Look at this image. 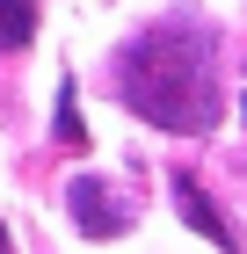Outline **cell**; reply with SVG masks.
Segmentation results:
<instances>
[{"mask_svg":"<svg viewBox=\"0 0 247 254\" xmlns=\"http://www.w3.org/2000/svg\"><path fill=\"white\" fill-rule=\"evenodd\" d=\"M87 138V124H80V102H73V80L58 87V145H80Z\"/></svg>","mask_w":247,"mask_h":254,"instance_id":"5","label":"cell"},{"mask_svg":"<svg viewBox=\"0 0 247 254\" xmlns=\"http://www.w3.org/2000/svg\"><path fill=\"white\" fill-rule=\"evenodd\" d=\"M174 211L189 218V233H204L218 254H240V247H247V240L233 233V218H226V211H218V203L204 196V182H196V175H174Z\"/></svg>","mask_w":247,"mask_h":254,"instance_id":"3","label":"cell"},{"mask_svg":"<svg viewBox=\"0 0 247 254\" xmlns=\"http://www.w3.org/2000/svg\"><path fill=\"white\" fill-rule=\"evenodd\" d=\"M37 37V0H0V59Z\"/></svg>","mask_w":247,"mask_h":254,"instance_id":"4","label":"cell"},{"mask_svg":"<svg viewBox=\"0 0 247 254\" xmlns=\"http://www.w3.org/2000/svg\"><path fill=\"white\" fill-rule=\"evenodd\" d=\"M66 211H73V225L87 240H124L131 233V203L116 196L109 175H73L66 182Z\"/></svg>","mask_w":247,"mask_h":254,"instance_id":"2","label":"cell"},{"mask_svg":"<svg viewBox=\"0 0 247 254\" xmlns=\"http://www.w3.org/2000/svg\"><path fill=\"white\" fill-rule=\"evenodd\" d=\"M116 95L124 109L160 131H211L218 124V29L189 7L146 22L116 51Z\"/></svg>","mask_w":247,"mask_h":254,"instance_id":"1","label":"cell"},{"mask_svg":"<svg viewBox=\"0 0 247 254\" xmlns=\"http://www.w3.org/2000/svg\"><path fill=\"white\" fill-rule=\"evenodd\" d=\"M0 254H7V225H0Z\"/></svg>","mask_w":247,"mask_h":254,"instance_id":"6","label":"cell"}]
</instances>
